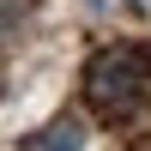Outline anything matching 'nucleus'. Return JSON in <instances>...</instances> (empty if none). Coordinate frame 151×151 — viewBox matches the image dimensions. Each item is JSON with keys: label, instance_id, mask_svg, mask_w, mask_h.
<instances>
[{"label": "nucleus", "instance_id": "f257e3e1", "mask_svg": "<svg viewBox=\"0 0 151 151\" xmlns=\"http://www.w3.org/2000/svg\"><path fill=\"white\" fill-rule=\"evenodd\" d=\"M85 97H91L103 115H127L145 97V60L133 48H97L85 60Z\"/></svg>", "mask_w": 151, "mask_h": 151}, {"label": "nucleus", "instance_id": "f03ea898", "mask_svg": "<svg viewBox=\"0 0 151 151\" xmlns=\"http://www.w3.org/2000/svg\"><path fill=\"white\" fill-rule=\"evenodd\" d=\"M24 151H85V127H79L73 115H55L42 133L24 139Z\"/></svg>", "mask_w": 151, "mask_h": 151}, {"label": "nucleus", "instance_id": "7ed1b4c3", "mask_svg": "<svg viewBox=\"0 0 151 151\" xmlns=\"http://www.w3.org/2000/svg\"><path fill=\"white\" fill-rule=\"evenodd\" d=\"M24 18H30V0H0V36H12Z\"/></svg>", "mask_w": 151, "mask_h": 151}, {"label": "nucleus", "instance_id": "20e7f679", "mask_svg": "<svg viewBox=\"0 0 151 151\" xmlns=\"http://www.w3.org/2000/svg\"><path fill=\"white\" fill-rule=\"evenodd\" d=\"M85 6H103V0H85Z\"/></svg>", "mask_w": 151, "mask_h": 151}]
</instances>
